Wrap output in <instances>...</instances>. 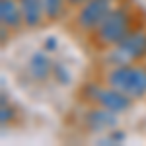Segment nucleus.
<instances>
[{
    "instance_id": "1",
    "label": "nucleus",
    "mask_w": 146,
    "mask_h": 146,
    "mask_svg": "<svg viewBox=\"0 0 146 146\" xmlns=\"http://www.w3.org/2000/svg\"><path fill=\"white\" fill-rule=\"evenodd\" d=\"M109 84L131 98H140L146 94V72L133 66H117L109 74Z\"/></svg>"
},
{
    "instance_id": "2",
    "label": "nucleus",
    "mask_w": 146,
    "mask_h": 146,
    "mask_svg": "<svg viewBox=\"0 0 146 146\" xmlns=\"http://www.w3.org/2000/svg\"><path fill=\"white\" fill-rule=\"evenodd\" d=\"M127 27H129V18L123 10L109 12L105 16V20L100 23V37L105 43H119L127 35Z\"/></svg>"
},
{
    "instance_id": "3",
    "label": "nucleus",
    "mask_w": 146,
    "mask_h": 146,
    "mask_svg": "<svg viewBox=\"0 0 146 146\" xmlns=\"http://www.w3.org/2000/svg\"><path fill=\"white\" fill-rule=\"evenodd\" d=\"M117 56L125 60H135L146 55V33L136 31V33L125 35L123 39L117 43Z\"/></svg>"
},
{
    "instance_id": "4",
    "label": "nucleus",
    "mask_w": 146,
    "mask_h": 146,
    "mask_svg": "<svg viewBox=\"0 0 146 146\" xmlns=\"http://www.w3.org/2000/svg\"><path fill=\"white\" fill-rule=\"evenodd\" d=\"M107 14H109V0H90L80 12V23L84 27H96L105 20Z\"/></svg>"
},
{
    "instance_id": "5",
    "label": "nucleus",
    "mask_w": 146,
    "mask_h": 146,
    "mask_svg": "<svg viewBox=\"0 0 146 146\" xmlns=\"http://www.w3.org/2000/svg\"><path fill=\"white\" fill-rule=\"evenodd\" d=\"M96 100L100 101L103 107H107L115 113L125 111L129 107V98H125L123 94L117 90H98L96 92Z\"/></svg>"
},
{
    "instance_id": "6",
    "label": "nucleus",
    "mask_w": 146,
    "mask_h": 146,
    "mask_svg": "<svg viewBox=\"0 0 146 146\" xmlns=\"http://www.w3.org/2000/svg\"><path fill=\"white\" fill-rule=\"evenodd\" d=\"M0 18L4 25H20L22 22V8L16 6L14 0H2L0 4Z\"/></svg>"
},
{
    "instance_id": "7",
    "label": "nucleus",
    "mask_w": 146,
    "mask_h": 146,
    "mask_svg": "<svg viewBox=\"0 0 146 146\" xmlns=\"http://www.w3.org/2000/svg\"><path fill=\"white\" fill-rule=\"evenodd\" d=\"M22 16L27 25H37L41 20V10H43V2L41 0H22L20 4Z\"/></svg>"
},
{
    "instance_id": "8",
    "label": "nucleus",
    "mask_w": 146,
    "mask_h": 146,
    "mask_svg": "<svg viewBox=\"0 0 146 146\" xmlns=\"http://www.w3.org/2000/svg\"><path fill=\"white\" fill-rule=\"evenodd\" d=\"M109 111H92L88 115V125H90L94 131H103V129L113 127V125L117 123V117Z\"/></svg>"
},
{
    "instance_id": "9",
    "label": "nucleus",
    "mask_w": 146,
    "mask_h": 146,
    "mask_svg": "<svg viewBox=\"0 0 146 146\" xmlns=\"http://www.w3.org/2000/svg\"><path fill=\"white\" fill-rule=\"evenodd\" d=\"M31 72H33L35 78H47V74L51 72V62L47 60V56L43 53H37L31 58Z\"/></svg>"
},
{
    "instance_id": "10",
    "label": "nucleus",
    "mask_w": 146,
    "mask_h": 146,
    "mask_svg": "<svg viewBox=\"0 0 146 146\" xmlns=\"http://www.w3.org/2000/svg\"><path fill=\"white\" fill-rule=\"evenodd\" d=\"M41 2H43V8L49 18H55L60 12V0H41Z\"/></svg>"
},
{
    "instance_id": "11",
    "label": "nucleus",
    "mask_w": 146,
    "mask_h": 146,
    "mask_svg": "<svg viewBox=\"0 0 146 146\" xmlns=\"http://www.w3.org/2000/svg\"><path fill=\"white\" fill-rule=\"evenodd\" d=\"M68 2H72V4H82V2H86V0H68Z\"/></svg>"
}]
</instances>
